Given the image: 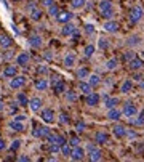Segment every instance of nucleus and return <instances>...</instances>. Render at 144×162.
I'll list each match as a JSON object with an SVG mask.
<instances>
[{
  "label": "nucleus",
  "instance_id": "6",
  "mask_svg": "<svg viewBox=\"0 0 144 162\" xmlns=\"http://www.w3.org/2000/svg\"><path fill=\"white\" fill-rule=\"evenodd\" d=\"M122 112H123V116H127V117H133V116L138 114V108H136L135 104H131V103H127Z\"/></svg>",
  "mask_w": 144,
  "mask_h": 162
},
{
  "label": "nucleus",
  "instance_id": "3",
  "mask_svg": "<svg viewBox=\"0 0 144 162\" xmlns=\"http://www.w3.org/2000/svg\"><path fill=\"white\" fill-rule=\"evenodd\" d=\"M32 135H34L35 138L48 137V135H50V129H48V127H43V125H35L34 130H32Z\"/></svg>",
  "mask_w": 144,
  "mask_h": 162
},
{
  "label": "nucleus",
  "instance_id": "58",
  "mask_svg": "<svg viewBox=\"0 0 144 162\" xmlns=\"http://www.w3.org/2000/svg\"><path fill=\"white\" fill-rule=\"evenodd\" d=\"M141 56H142V58H144V52H142V53H141Z\"/></svg>",
  "mask_w": 144,
  "mask_h": 162
},
{
  "label": "nucleus",
  "instance_id": "26",
  "mask_svg": "<svg viewBox=\"0 0 144 162\" xmlns=\"http://www.w3.org/2000/svg\"><path fill=\"white\" fill-rule=\"evenodd\" d=\"M13 45V40H11V37H8V36H3L2 39H0V47L2 48H10Z\"/></svg>",
  "mask_w": 144,
  "mask_h": 162
},
{
  "label": "nucleus",
  "instance_id": "18",
  "mask_svg": "<svg viewBox=\"0 0 144 162\" xmlns=\"http://www.w3.org/2000/svg\"><path fill=\"white\" fill-rule=\"evenodd\" d=\"M95 140H96L98 145H106L107 141H109V137H107V133H104V132H98Z\"/></svg>",
  "mask_w": 144,
  "mask_h": 162
},
{
  "label": "nucleus",
  "instance_id": "39",
  "mask_svg": "<svg viewBox=\"0 0 144 162\" xmlns=\"http://www.w3.org/2000/svg\"><path fill=\"white\" fill-rule=\"evenodd\" d=\"M66 98H67V101H72V103H74V101H77V93H75V91H67V93H66Z\"/></svg>",
  "mask_w": 144,
  "mask_h": 162
},
{
  "label": "nucleus",
  "instance_id": "55",
  "mask_svg": "<svg viewBox=\"0 0 144 162\" xmlns=\"http://www.w3.org/2000/svg\"><path fill=\"white\" fill-rule=\"evenodd\" d=\"M18 160H21V162H29V157H27V156H21Z\"/></svg>",
  "mask_w": 144,
  "mask_h": 162
},
{
  "label": "nucleus",
  "instance_id": "13",
  "mask_svg": "<svg viewBox=\"0 0 144 162\" xmlns=\"http://www.w3.org/2000/svg\"><path fill=\"white\" fill-rule=\"evenodd\" d=\"M42 44H43V42H42V37L37 36V34H34V36L29 37V45H31L32 48H40Z\"/></svg>",
  "mask_w": 144,
  "mask_h": 162
},
{
  "label": "nucleus",
  "instance_id": "15",
  "mask_svg": "<svg viewBox=\"0 0 144 162\" xmlns=\"http://www.w3.org/2000/svg\"><path fill=\"white\" fill-rule=\"evenodd\" d=\"M119 23H115V21H107V23L104 24V29L107 31V32H111V34H115V32H119Z\"/></svg>",
  "mask_w": 144,
  "mask_h": 162
},
{
  "label": "nucleus",
  "instance_id": "10",
  "mask_svg": "<svg viewBox=\"0 0 144 162\" xmlns=\"http://www.w3.org/2000/svg\"><path fill=\"white\" fill-rule=\"evenodd\" d=\"M77 32V27L74 26V24H70V23H66V24H64V27H63V29H61V34H63V36H74V34Z\"/></svg>",
  "mask_w": 144,
  "mask_h": 162
},
{
  "label": "nucleus",
  "instance_id": "14",
  "mask_svg": "<svg viewBox=\"0 0 144 162\" xmlns=\"http://www.w3.org/2000/svg\"><path fill=\"white\" fill-rule=\"evenodd\" d=\"M53 90H55V93H56V95L64 93V91H66V83H64V80H63V79L56 80V82L53 83Z\"/></svg>",
  "mask_w": 144,
  "mask_h": 162
},
{
  "label": "nucleus",
  "instance_id": "11",
  "mask_svg": "<svg viewBox=\"0 0 144 162\" xmlns=\"http://www.w3.org/2000/svg\"><path fill=\"white\" fill-rule=\"evenodd\" d=\"M72 13L70 11H61L59 15L56 16V19H58V23H61V24H66V23H69V21L72 19Z\"/></svg>",
  "mask_w": 144,
  "mask_h": 162
},
{
  "label": "nucleus",
  "instance_id": "12",
  "mask_svg": "<svg viewBox=\"0 0 144 162\" xmlns=\"http://www.w3.org/2000/svg\"><path fill=\"white\" fill-rule=\"evenodd\" d=\"M29 108H31L32 112H39L40 108H42V100L40 98H32V100H29Z\"/></svg>",
  "mask_w": 144,
  "mask_h": 162
},
{
  "label": "nucleus",
  "instance_id": "1",
  "mask_svg": "<svg viewBox=\"0 0 144 162\" xmlns=\"http://www.w3.org/2000/svg\"><path fill=\"white\" fill-rule=\"evenodd\" d=\"M99 11H101V16H103V18L112 19L114 11H112V3H111V0H101V2H99Z\"/></svg>",
  "mask_w": 144,
  "mask_h": 162
},
{
  "label": "nucleus",
  "instance_id": "33",
  "mask_svg": "<svg viewBox=\"0 0 144 162\" xmlns=\"http://www.w3.org/2000/svg\"><path fill=\"white\" fill-rule=\"evenodd\" d=\"M61 152L64 154V156H67V157H70V152H72V149H70V145H69V143H66V145H63V146H61Z\"/></svg>",
  "mask_w": 144,
  "mask_h": 162
},
{
  "label": "nucleus",
  "instance_id": "19",
  "mask_svg": "<svg viewBox=\"0 0 144 162\" xmlns=\"http://www.w3.org/2000/svg\"><path fill=\"white\" fill-rule=\"evenodd\" d=\"M18 74V68L16 66H6L5 71H3V75L8 77V79H11V77H14Z\"/></svg>",
  "mask_w": 144,
  "mask_h": 162
},
{
  "label": "nucleus",
  "instance_id": "47",
  "mask_svg": "<svg viewBox=\"0 0 144 162\" xmlns=\"http://www.w3.org/2000/svg\"><path fill=\"white\" fill-rule=\"evenodd\" d=\"M85 32H86V34H93V32H95V29H93L91 24H86V26H85Z\"/></svg>",
  "mask_w": 144,
  "mask_h": 162
},
{
  "label": "nucleus",
  "instance_id": "7",
  "mask_svg": "<svg viewBox=\"0 0 144 162\" xmlns=\"http://www.w3.org/2000/svg\"><path fill=\"white\" fill-rule=\"evenodd\" d=\"M40 117H42V121L47 122V124L55 122V112H53V109H43L42 114H40Z\"/></svg>",
  "mask_w": 144,
  "mask_h": 162
},
{
  "label": "nucleus",
  "instance_id": "5",
  "mask_svg": "<svg viewBox=\"0 0 144 162\" xmlns=\"http://www.w3.org/2000/svg\"><path fill=\"white\" fill-rule=\"evenodd\" d=\"M70 159L72 160H82V159H85V151L82 149L80 146H74V148H72V152H70Z\"/></svg>",
  "mask_w": 144,
  "mask_h": 162
},
{
  "label": "nucleus",
  "instance_id": "49",
  "mask_svg": "<svg viewBox=\"0 0 144 162\" xmlns=\"http://www.w3.org/2000/svg\"><path fill=\"white\" fill-rule=\"evenodd\" d=\"M42 3L45 5V6H51V5H55L53 0H42Z\"/></svg>",
  "mask_w": 144,
  "mask_h": 162
},
{
  "label": "nucleus",
  "instance_id": "16",
  "mask_svg": "<svg viewBox=\"0 0 144 162\" xmlns=\"http://www.w3.org/2000/svg\"><path fill=\"white\" fill-rule=\"evenodd\" d=\"M114 135L117 137V138H123L125 135H127V127L125 125H115L114 127Z\"/></svg>",
  "mask_w": 144,
  "mask_h": 162
},
{
  "label": "nucleus",
  "instance_id": "40",
  "mask_svg": "<svg viewBox=\"0 0 144 162\" xmlns=\"http://www.w3.org/2000/svg\"><path fill=\"white\" fill-rule=\"evenodd\" d=\"M59 122L61 124H69L70 122V119H69V116L66 114V112H61L59 114Z\"/></svg>",
  "mask_w": 144,
  "mask_h": 162
},
{
  "label": "nucleus",
  "instance_id": "30",
  "mask_svg": "<svg viewBox=\"0 0 144 162\" xmlns=\"http://www.w3.org/2000/svg\"><path fill=\"white\" fill-rule=\"evenodd\" d=\"M31 18H32L34 21H39V19L42 18V11H40L39 8H34V10H31Z\"/></svg>",
  "mask_w": 144,
  "mask_h": 162
},
{
  "label": "nucleus",
  "instance_id": "56",
  "mask_svg": "<svg viewBox=\"0 0 144 162\" xmlns=\"http://www.w3.org/2000/svg\"><path fill=\"white\" fill-rule=\"evenodd\" d=\"M0 111H3V101L0 100Z\"/></svg>",
  "mask_w": 144,
  "mask_h": 162
},
{
  "label": "nucleus",
  "instance_id": "2",
  "mask_svg": "<svg viewBox=\"0 0 144 162\" xmlns=\"http://www.w3.org/2000/svg\"><path fill=\"white\" fill-rule=\"evenodd\" d=\"M142 15H144L142 8H141L139 5H136V6H133V8L130 10V21H131L133 24L139 23V21H141V18H142Z\"/></svg>",
  "mask_w": 144,
  "mask_h": 162
},
{
  "label": "nucleus",
  "instance_id": "17",
  "mask_svg": "<svg viewBox=\"0 0 144 162\" xmlns=\"http://www.w3.org/2000/svg\"><path fill=\"white\" fill-rule=\"evenodd\" d=\"M120 116H122V111L115 109V108H111L109 112H107V119H109V121H119Z\"/></svg>",
  "mask_w": 144,
  "mask_h": 162
},
{
  "label": "nucleus",
  "instance_id": "24",
  "mask_svg": "<svg viewBox=\"0 0 144 162\" xmlns=\"http://www.w3.org/2000/svg\"><path fill=\"white\" fill-rule=\"evenodd\" d=\"M131 88H133V82H131V80H125V82L120 85V91H122V93H130V91H131Z\"/></svg>",
  "mask_w": 144,
  "mask_h": 162
},
{
  "label": "nucleus",
  "instance_id": "36",
  "mask_svg": "<svg viewBox=\"0 0 144 162\" xmlns=\"http://www.w3.org/2000/svg\"><path fill=\"white\" fill-rule=\"evenodd\" d=\"M133 125H136V127H142L144 125V112H141V114L138 116V119H135Z\"/></svg>",
  "mask_w": 144,
  "mask_h": 162
},
{
  "label": "nucleus",
  "instance_id": "53",
  "mask_svg": "<svg viewBox=\"0 0 144 162\" xmlns=\"http://www.w3.org/2000/svg\"><path fill=\"white\" fill-rule=\"evenodd\" d=\"M131 79H135V80H141V74H139V72H135Z\"/></svg>",
  "mask_w": 144,
  "mask_h": 162
},
{
  "label": "nucleus",
  "instance_id": "44",
  "mask_svg": "<svg viewBox=\"0 0 144 162\" xmlns=\"http://www.w3.org/2000/svg\"><path fill=\"white\" fill-rule=\"evenodd\" d=\"M21 146V141H19V140H14V141H13V145H11V148H10V149L11 151H16L18 149V148Z\"/></svg>",
  "mask_w": 144,
  "mask_h": 162
},
{
  "label": "nucleus",
  "instance_id": "51",
  "mask_svg": "<svg viewBox=\"0 0 144 162\" xmlns=\"http://www.w3.org/2000/svg\"><path fill=\"white\" fill-rule=\"evenodd\" d=\"M14 121H21V122H23V121H26V116L24 114H18L16 117H14Z\"/></svg>",
  "mask_w": 144,
  "mask_h": 162
},
{
  "label": "nucleus",
  "instance_id": "57",
  "mask_svg": "<svg viewBox=\"0 0 144 162\" xmlns=\"http://www.w3.org/2000/svg\"><path fill=\"white\" fill-rule=\"evenodd\" d=\"M141 88H144V80L141 82Z\"/></svg>",
  "mask_w": 144,
  "mask_h": 162
},
{
  "label": "nucleus",
  "instance_id": "9",
  "mask_svg": "<svg viewBox=\"0 0 144 162\" xmlns=\"http://www.w3.org/2000/svg\"><path fill=\"white\" fill-rule=\"evenodd\" d=\"M85 103L88 104V106H91V108H93V106H98V103H99V95H98V93H93V91H91V93L86 95Z\"/></svg>",
  "mask_w": 144,
  "mask_h": 162
},
{
  "label": "nucleus",
  "instance_id": "35",
  "mask_svg": "<svg viewBox=\"0 0 144 162\" xmlns=\"http://www.w3.org/2000/svg\"><path fill=\"white\" fill-rule=\"evenodd\" d=\"M48 15H50V16H58V15H59V8H58L56 5L48 6Z\"/></svg>",
  "mask_w": 144,
  "mask_h": 162
},
{
  "label": "nucleus",
  "instance_id": "23",
  "mask_svg": "<svg viewBox=\"0 0 144 162\" xmlns=\"http://www.w3.org/2000/svg\"><path fill=\"white\" fill-rule=\"evenodd\" d=\"M16 63H18L19 66H27V63H29V55H27V53H21V55H18Z\"/></svg>",
  "mask_w": 144,
  "mask_h": 162
},
{
  "label": "nucleus",
  "instance_id": "45",
  "mask_svg": "<svg viewBox=\"0 0 144 162\" xmlns=\"http://www.w3.org/2000/svg\"><path fill=\"white\" fill-rule=\"evenodd\" d=\"M133 58H135V53H131V52L127 53V55H123V61H131Z\"/></svg>",
  "mask_w": 144,
  "mask_h": 162
},
{
  "label": "nucleus",
  "instance_id": "4",
  "mask_svg": "<svg viewBox=\"0 0 144 162\" xmlns=\"http://www.w3.org/2000/svg\"><path fill=\"white\" fill-rule=\"evenodd\" d=\"M26 83V77L24 75H14V77H11V80H10V87L11 88H14V90H18V88H21Z\"/></svg>",
  "mask_w": 144,
  "mask_h": 162
},
{
  "label": "nucleus",
  "instance_id": "52",
  "mask_svg": "<svg viewBox=\"0 0 144 162\" xmlns=\"http://www.w3.org/2000/svg\"><path fill=\"white\" fill-rule=\"evenodd\" d=\"M43 58H45V60H48V61H50V60H51V58H53V55H51V53H50V52H47L45 55H43Z\"/></svg>",
  "mask_w": 144,
  "mask_h": 162
},
{
  "label": "nucleus",
  "instance_id": "27",
  "mask_svg": "<svg viewBox=\"0 0 144 162\" xmlns=\"http://www.w3.org/2000/svg\"><path fill=\"white\" fill-rule=\"evenodd\" d=\"M35 88L40 90V91L47 90V88H48V82H47V79H39L37 82H35Z\"/></svg>",
  "mask_w": 144,
  "mask_h": 162
},
{
  "label": "nucleus",
  "instance_id": "37",
  "mask_svg": "<svg viewBox=\"0 0 144 162\" xmlns=\"http://www.w3.org/2000/svg\"><path fill=\"white\" fill-rule=\"evenodd\" d=\"M86 0H70V5H72V8H82Z\"/></svg>",
  "mask_w": 144,
  "mask_h": 162
},
{
  "label": "nucleus",
  "instance_id": "54",
  "mask_svg": "<svg viewBox=\"0 0 144 162\" xmlns=\"http://www.w3.org/2000/svg\"><path fill=\"white\" fill-rule=\"evenodd\" d=\"M5 148H6L5 141H3V140H2V138H0V151H3V149H5Z\"/></svg>",
  "mask_w": 144,
  "mask_h": 162
},
{
  "label": "nucleus",
  "instance_id": "48",
  "mask_svg": "<svg viewBox=\"0 0 144 162\" xmlns=\"http://www.w3.org/2000/svg\"><path fill=\"white\" fill-rule=\"evenodd\" d=\"M37 72H39V74H47V72H48V68L40 66V68H37Z\"/></svg>",
  "mask_w": 144,
  "mask_h": 162
},
{
  "label": "nucleus",
  "instance_id": "43",
  "mask_svg": "<svg viewBox=\"0 0 144 162\" xmlns=\"http://www.w3.org/2000/svg\"><path fill=\"white\" fill-rule=\"evenodd\" d=\"M78 143H80V140H78L77 137H72L70 141H69V145H70L72 148H74V146H78Z\"/></svg>",
  "mask_w": 144,
  "mask_h": 162
},
{
  "label": "nucleus",
  "instance_id": "50",
  "mask_svg": "<svg viewBox=\"0 0 144 162\" xmlns=\"http://www.w3.org/2000/svg\"><path fill=\"white\" fill-rule=\"evenodd\" d=\"M99 48H107V42H106L104 39L99 40Z\"/></svg>",
  "mask_w": 144,
  "mask_h": 162
},
{
  "label": "nucleus",
  "instance_id": "29",
  "mask_svg": "<svg viewBox=\"0 0 144 162\" xmlns=\"http://www.w3.org/2000/svg\"><path fill=\"white\" fill-rule=\"evenodd\" d=\"M16 100H18V103L21 104V106H27V104H29V100H27V96L24 93H18Z\"/></svg>",
  "mask_w": 144,
  "mask_h": 162
},
{
  "label": "nucleus",
  "instance_id": "32",
  "mask_svg": "<svg viewBox=\"0 0 144 162\" xmlns=\"http://www.w3.org/2000/svg\"><path fill=\"white\" fill-rule=\"evenodd\" d=\"M83 53H85V56H86V58H91V56H93V53H95V45H86Z\"/></svg>",
  "mask_w": 144,
  "mask_h": 162
},
{
  "label": "nucleus",
  "instance_id": "31",
  "mask_svg": "<svg viewBox=\"0 0 144 162\" xmlns=\"http://www.w3.org/2000/svg\"><path fill=\"white\" fill-rule=\"evenodd\" d=\"M117 103H119L117 98H107V100H106V108H107V109L115 108V104H117Z\"/></svg>",
  "mask_w": 144,
  "mask_h": 162
},
{
  "label": "nucleus",
  "instance_id": "25",
  "mask_svg": "<svg viewBox=\"0 0 144 162\" xmlns=\"http://www.w3.org/2000/svg\"><path fill=\"white\" fill-rule=\"evenodd\" d=\"M10 129L14 130V132H23L24 130V125H23V122H21V121H13V122H10Z\"/></svg>",
  "mask_w": 144,
  "mask_h": 162
},
{
  "label": "nucleus",
  "instance_id": "41",
  "mask_svg": "<svg viewBox=\"0 0 144 162\" xmlns=\"http://www.w3.org/2000/svg\"><path fill=\"white\" fill-rule=\"evenodd\" d=\"M67 141H66V138H64L63 135H58L56 137V145H59V146H63V145H66Z\"/></svg>",
  "mask_w": 144,
  "mask_h": 162
},
{
  "label": "nucleus",
  "instance_id": "38",
  "mask_svg": "<svg viewBox=\"0 0 144 162\" xmlns=\"http://www.w3.org/2000/svg\"><path fill=\"white\" fill-rule=\"evenodd\" d=\"M115 68H117V60H109V61H107L106 63V69H107V71H112V69H115Z\"/></svg>",
  "mask_w": 144,
  "mask_h": 162
},
{
  "label": "nucleus",
  "instance_id": "8",
  "mask_svg": "<svg viewBox=\"0 0 144 162\" xmlns=\"http://www.w3.org/2000/svg\"><path fill=\"white\" fill-rule=\"evenodd\" d=\"M142 66H144V61L141 58H136V56L131 61H128V68L131 71H139V69H142Z\"/></svg>",
  "mask_w": 144,
  "mask_h": 162
},
{
  "label": "nucleus",
  "instance_id": "21",
  "mask_svg": "<svg viewBox=\"0 0 144 162\" xmlns=\"http://www.w3.org/2000/svg\"><path fill=\"white\" fill-rule=\"evenodd\" d=\"M103 159V152H101L99 149H91L90 151V160H93V162H98V160H101Z\"/></svg>",
  "mask_w": 144,
  "mask_h": 162
},
{
  "label": "nucleus",
  "instance_id": "34",
  "mask_svg": "<svg viewBox=\"0 0 144 162\" xmlns=\"http://www.w3.org/2000/svg\"><path fill=\"white\" fill-rule=\"evenodd\" d=\"M90 75V72H88V69L86 68H82V69H78L77 71V77L78 79H85V77H88Z\"/></svg>",
  "mask_w": 144,
  "mask_h": 162
},
{
  "label": "nucleus",
  "instance_id": "42",
  "mask_svg": "<svg viewBox=\"0 0 144 162\" xmlns=\"http://www.w3.org/2000/svg\"><path fill=\"white\" fill-rule=\"evenodd\" d=\"M139 42H141L139 37H130L128 44H130V45H139Z\"/></svg>",
  "mask_w": 144,
  "mask_h": 162
},
{
  "label": "nucleus",
  "instance_id": "28",
  "mask_svg": "<svg viewBox=\"0 0 144 162\" xmlns=\"http://www.w3.org/2000/svg\"><path fill=\"white\" fill-rule=\"evenodd\" d=\"M88 82H90L91 87H98L99 83H101V77L98 74H93V75H90V80Z\"/></svg>",
  "mask_w": 144,
  "mask_h": 162
},
{
  "label": "nucleus",
  "instance_id": "20",
  "mask_svg": "<svg viewBox=\"0 0 144 162\" xmlns=\"http://www.w3.org/2000/svg\"><path fill=\"white\" fill-rule=\"evenodd\" d=\"M78 88H80V91L83 95H88V93H91V85H90V82H78Z\"/></svg>",
  "mask_w": 144,
  "mask_h": 162
},
{
  "label": "nucleus",
  "instance_id": "46",
  "mask_svg": "<svg viewBox=\"0 0 144 162\" xmlns=\"http://www.w3.org/2000/svg\"><path fill=\"white\" fill-rule=\"evenodd\" d=\"M75 129H77V132H83L85 124H83V122H77V124H75Z\"/></svg>",
  "mask_w": 144,
  "mask_h": 162
},
{
  "label": "nucleus",
  "instance_id": "22",
  "mask_svg": "<svg viewBox=\"0 0 144 162\" xmlns=\"http://www.w3.org/2000/svg\"><path fill=\"white\" fill-rule=\"evenodd\" d=\"M74 63H75L74 53H67L66 58H64V68H72V66H74Z\"/></svg>",
  "mask_w": 144,
  "mask_h": 162
}]
</instances>
